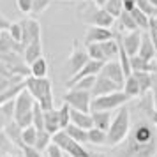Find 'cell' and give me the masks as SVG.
<instances>
[{
	"instance_id": "cell-1",
	"label": "cell",
	"mask_w": 157,
	"mask_h": 157,
	"mask_svg": "<svg viewBox=\"0 0 157 157\" xmlns=\"http://www.w3.org/2000/svg\"><path fill=\"white\" fill-rule=\"evenodd\" d=\"M157 154V125L147 118H136L125 141L115 147L113 157H154Z\"/></svg>"
},
{
	"instance_id": "cell-2",
	"label": "cell",
	"mask_w": 157,
	"mask_h": 157,
	"mask_svg": "<svg viewBox=\"0 0 157 157\" xmlns=\"http://www.w3.org/2000/svg\"><path fill=\"white\" fill-rule=\"evenodd\" d=\"M25 85L30 95L36 99V102L41 106L43 111L53 109V85L50 78H25Z\"/></svg>"
},
{
	"instance_id": "cell-3",
	"label": "cell",
	"mask_w": 157,
	"mask_h": 157,
	"mask_svg": "<svg viewBox=\"0 0 157 157\" xmlns=\"http://www.w3.org/2000/svg\"><path fill=\"white\" fill-rule=\"evenodd\" d=\"M131 108L122 106L117 115H115L113 122H111V127L108 131V147H118L125 141V138L131 132Z\"/></svg>"
},
{
	"instance_id": "cell-4",
	"label": "cell",
	"mask_w": 157,
	"mask_h": 157,
	"mask_svg": "<svg viewBox=\"0 0 157 157\" xmlns=\"http://www.w3.org/2000/svg\"><path fill=\"white\" fill-rule=\"evenodd\" d=\"M78 18L83 23H86L88 27H104V29H111V25H115V18L111 14H108V11L104 7H101L94 2H88L86 6L78 9Z\"/></svg>"
},
{
	"instance_id": "cell-5",
	"label": "cell",
	"mask_w": 157,
	"mask_h": 157,
	"mask_svg": "<svg viewBox=\"0 0 157 157\" xmlns=\"http://www.w3.org/2000/svg\"><path fill=\"white\" fill-rule=\"evenodd\" d=\"M14 120L20 127L27 129L34 122V108H36V99L30 95L29 90H23L14 101Z\"/></svg>"
},
{
	"instance_id": "cell-6",
	"label": "cell",
	"mask_w": 157,
	"mask_h": 157,
	"mask_svg": "<svg viewBox=\"0 0 157 157\" xmlns=\"http://www.w3.org/2000/svg\"><path fill=\"white\" fill-rule=\"evenodd\" d=\"M53 145H57L58 148L62 150L64 154H67L69 157H90V154H92L81 143L69 138V134L65 131H60V132H57L53 136Z\"/></svg>"
},
{
	"instance_id": "cell-7",
	"label": "cell",
	"mask_w": 157,
	"mask_h": 157,
	"mask_svg": "<svg viewBox=\"0 0 157 157\" xmlns=\"http://www.w3.org/2000/svg\"><path fill=\"white\" fill-rule=\"evenodd\" d=\"M127 101H131V99L124 94V90L108 94V95H101V97H94L92 111H113V109H120L122 106H125Z\"/></svg>"
},
{
	"instance_id": "cell-8",
	"label": "cell",
	"mask_w": 157,
	"mask_h": 157,
	"mask_svg": "<svg viewBox=\"0 0 157 157\" xmlns=\"http://www.w3.org/2000/svg\"><path fill=\"white\" fill-rule=\"evenodd\" d=\"M92 92H83V90H67L62 95V101L69 104L72 109H78L83 113H92Z\"/></svg>"
},
{
	"instance_id": "cell-9",
	"label": "cell",
	"mask_w": 157,
	"mask_h": 157,
	"mask_svg": "<svg viewBox=\"0 0 157 157\" xmlns=\"http://www.w3.org/2000/svg\"><path fill=\"white\" fill-rule=\"evenodd\" d=\"M90 62V57H88V53H86V48L85 46H81L78 41H74L72 43V51L69 58H67V62H65V67H67V71H69V76H76L86 64Z\"/></svg>"
},
{
	"instance_id": "cell-10",
	"label": "cell",
	"mask_w": 157,
	"mask_h": 157,
	"mask_svg": "<svg viewBox=\"0 0 157 157\" xmlns=\"http://www.w3.org/2000/svg\"><path fill=\"white\" fill-rule=\"evenodd\" d=\"M120 46L125 50L129 57H136L138 51H140V46H141L143 41V32L141 30H136V32H127V34H118L117 36Z\"/></svg>"
},
{
	"instance_id": "cell-11",
	"label": "cell",
	"mask_w": 157,
	"mask_h": 157,
	"mask_svg": "<svg viewBox=\"0 0 157 157\" xmlns=\"http://www.w3.org/2000/svg\"><path fill=\"white\" fill-rule=\"evenodd\" d=\"M21 29H23V39H21V46H29L30 43H34L37 39H41V25L37 20L34 18H25L21 20Z\"/></svg>"
},
{
	"instance_id": "cell-12",
	"label": "cell",
	"mask_w": 157,
	"mask_h": 157,
	"mask_svg": "<svg viewBox=\"0 0 157 157\" xmlns=\"http://www.w3.org/2000/svg\"><path fill=\"white\" fill-rule=\"evenodd\" d=\"M136 109H140L143 118H147L148 122H152L154 125H157V108L154 104V97H152V92L145 94L140 97V101L136 102Z\"/></svg>"
},
{
	"instance_id": "cell-13",
	"label": "cell",
	"mask_w": 157,
	"mask_h": 157,
	"mask_svg": "<svg viewBox=\"0 0 157 157\" xmlns=\"http://www.w3.org/2000/svg\"><path fill=\"white\" fill-rule=\"evenodd\" d=\"M109 39H115V32L111 29H104V27H88L85 32V39L83 44H94V43H106Z\"/></svg>"
},
{
	"instance_id": "cell-14",
	"label": "cell",
	"mask_w": 157,
	"mask_h": 157,
	"mask_svg": "<svg viewBox=\"0 0 157 157\" xmlns=\"http://www.w3.org/2000/svg\"><path fill=\"white\" fill-rule=\"evenodd\" d=\"M102 67H104V62L90 60V62H88V64H86L85 67H83L78 74H76V76H72V78H69L67 81H65V86H67V88H72V86L79 81V79L88 78V76H99L101 71H102Z\"/></svg>"
},
{
	"instance_id": "cell-15",
	"label": "cell",
	"mask_w": 157,
	"mask_h": 157,
	"mask_svg": "<svg viewBox=\"0 0 157 157\" xmlns=\"http://www.w3.org/2000/svg\"><path fill=\"white\" fill-rule=\"evenodd\" d=\"M101 76L111 79V81H115L117 85H120L124 88L125 74H124V69H122V65L118 60H109V62H106L104 67H102V71H101Z\"/></svg>"
},
{
	"instance_id": "cell-16",
	"label": "cell",
	"mask_w": 157,
	"mask_h": 157,
	"mask_svg": "<svg viewBox=\"0 0 157 157\" xmlns=\"http://www.w3.org/2000/svg\"><path fill=\"white\" fill-rule=\"evenodd\" d=\"M120 90H124L120 85H117L115 81H111V79H108L99 74L97 79H95V85L92 88V97H101V95H108V94L120 92Z\"/></svg>"
},
{
	"instance_id": "cell-17",
	"label": "cell",
	"mask_w": 157,
	"mask_h": 157,
	"mask_svg": "<svg viewBox=\"0 0 157 157\" xmlns=\"http://www.w3.org/2000/svg\"><path fill=\"white\" fill-rule=\"evenodd\" d=\"M41 57H43V43H41V39H37V41H34V43H30L29 46L23 48V62L25 64L32 65Z\"/></svg>"
},
{
	"instance_id": "cell-18",
	"label": "cell",
	"mask_w": 157,
	"mask_h": 157,
	"mask_svg": "<svg viewBox=\"0 0 157 157\" xmlns=\"http://www.w3.org/2000/svg\"><path fill=\"white\" fill-rule=\"evenodd\" d=\"M115 25H117V29H118V32L120 34H127V32H136L138 29V25H136L134 18H132V14L129 13V11H124L117 20H115Z\"/></svg>"
},
{
	"instance_id": "cell-19",
	"label": "cell",
	"mask_w": 157,
	"mask_h": 157,
	"mask_svg": "<svg viewBox=\"0 0 157 157\" xmlns=\"http://www.w3.org/2000/svg\"><path fill=\"white\" fill-rule=\"evenodd\" d=\"M44 131H48L51 136H55L57 132L62 131L60 127V117H58V109H50L44 111Z\"/></svg>"
},
{
	"instance_id": "cell-20",
	"label": "cell",
	"mask_w": 157,
	"mask_h": 157,
	"mask_svg": "<svg viewBox=\"0 0 157 157\" xmlns=\"http://www.w3.org/2000/svg\"><path fill=\"white\" fill-rule=\"evenodd\" d=\"M71 124H74L76 127L85 129V131H90L94 127V117L92 113H83V111L71 108Z\"/></svg>"
},
{
	"instance_id": "cell-21",
	"label": "cell",
	"mask_w": 157,
	"mask_h": 157,
	"mask_svg": "<svg viewBox=\"0 0 157 157\" xmlns=\"http://www.w3.org/2000/svg\"><path fill=\"white\" fill-rule=\"evenodd\" d=\"M138 55L141 58H145V60H148V62L157 60V51H155V48H154V43H152V39H150L148 32L143 34V41H141V46H140Z\"/></svg>"
},
{
	"instance_id": "cell-22",
	"label": "cell",
	"mask_w": 157,
	"mask_h": 157,
	"mask_svg": "<svg viewBox=\"0 0 157 157\" xmlns=\"http://www.w3.org/2000/svg\"><path fill=\"white\" fill-rule=\"evenodd\" d=\"M4 132H6V136L14 143L18 148H23V147H25V145H23V127H20V125L16 124V120L7 124L6 129H4Z\"/></svg>"
},
{
	"instance_id": "cell-23",
	"label": "cell",
	"mask_w": 157,
	"mask_h": 157,
	"mask_svg": "<svg viewBox=\"0 0 157 157\" xmlns=\"http://www.w3.org/2000/svg\"><path fill=\"white\" fill-rule=\"evenodd\" d=\"M92 117H94V127L101 129L104 132L109 131L111 122L115 118V117H111V111H92Z\"/></svg>"
},
{
	"instance_id": "cell-24",
	"label": "cell",
	"mask_w": 157,
	"mask_h": 157,
	"mask_svg": "<svg viewBox=\"0 0 157 157\" xmlns=\"http://www.w3.org/2000/svg\"><path fill=\"white\" fill-rule=\"evenodd\" d=\"M14 108H16L14 101H9V102L0 106V132L6 129L7 124L14 120Z\"/></svg>"
},
{
	"instance_id": "cell-25",
	"label": "cell",
	"mask_w": 157,
	"mask_h": 157,
	"mask_svg": "<svg viewBox=\"0 0 157 157\" xmlns=\"http://www.w3.org/2000/svg\"><path fill=\"white\" fill-rule=\"evenodd\" d=\"M124 94L127 95L129 99L141 97V86H140V83H138V79L134 78V74H131L129 78H125V83H124Z\"/></svg>"
},
{
	"instance_id": "cell-26",
	"label": "cell",
	"mask_w": 157,
	"mask_h": 157,
	"mask_svg": "<svg viewBox=\"0 0 157 157\" xmlns=\"http://www.w3.org/2000/svg\"><path fill=\"white\" fill-rule=\"evenodd\" d=\"M132 74L141 86V95L152 92V86H154V74L152 72H132Z\"/></svg>"
},
{
	"instance_id": "cell-27",
	"label": "cell",
	"mask_w": 157,
	"mask_h": 157,
	"mask_svg": "<svg viewBox=\"0 0 157 157\" xmlns=\"http://www.w3.org/2000/svg\"><path fill=\"white\" fill-rule=\"evenodd\" d=\"M30 76H34V78H48V62H46L44 57H41L39 60H36L30 65Z\"/></svg>"
},
{
	"instance_id": "cell-28",
	"label": "cell",
	"mask_w": 157,
	"mask_h": 157,
	"mask_svg": "<svg viewBox=\"0 0 157 157\" xmlns=\"http://www.w3.org/2000/svg\"><path fill=\"white\" fill-rule=\"evenodd\" d=\"M65 132L69 134V138H72L74 141L81 143V145L88 143V131H85V129H81V127H76L74 124H71L69 127L65 129Z\"/></svg>"
},
{
	"instance_id": "cell-29",
	"label": "cell",
	"mask_w": 157,
	"mask_h": 157,
	"mask_svg": "<svg viewBox=\"0 0 157 157\" xmlns=\"http://www.w3.org/2000/svg\"><path fill=\"white\" fill-rule=\"evenodd\" d=\"M85 48H86V53H88L90 60H97V62H104V64H106V55H104V51H102L101 43L86 44Z\"/></svg>"
},
{
	"instance_id": "cell-30",
	"label": "cell",
	"mask_w": 157,
	"mask_h": 157,
	"mask_svg": "<svg viewBox=\"0 0 157 157\" xmlns=\"http://www.w3.org/2000/svg\"><path fill=\"white\" fill-rule=\"evenodd\" d=\"M102 7H104V11H108V14L113 16L115 20L125 11V7H124V0H108Z\"/></svg>"
},
{
	"instance_id": "cell-31",
	"label": "cell",
	"mask_w": 157,
	"mask_h": 157,
	"mask_svg": "<svg viewBox=\"0 0 157 157\" xmlns=\"http://www.w3.org/2000/svg\"><path fill=\"white\" fill-rule=\"evenodd\" d=\"M88 143L92 145H108V132L101 131L97 127H92L88 131Z\"/></svg>"
},
{
	"instance_id": "cell-32",
	"label": "cell",
	"mask_w": 157,
	"mask_h": 157,
	"mask_svg": "<svg viewBox=\"0 0 157 157\" xmlns=\"http://www.w3.org/2000/svg\"><path fill=\"white\" fill-rule=\"evenodd\" d=\"M53 145V136L48 132V131H41L39 134H37V141H36V148L39 152H44V150H48Z\"/></svg>"
},
{
	"instance_id": "cell-33",
	"label": "cell",
	"mask_w": 157,
	"mask_h": 157,
	"mask_svg": "<svg viewBox=\"0 0 157 157\" xmlns=\"http://www.w3.org/2000/svg\"><path fill=\"white\" fill-rule=\"evenodd\" d=\"M131 14H132V18H134V21H136V25H138V29L140 30H148V27H150V18L145 13H141L140 9L136 7L134 11H131Z\"/></svg>"
},
{
	"instance_id": "cell-34",
	"label": "cell",
	"mask_w": 157,
	"mask_h": 157,
	"mask_svg": "<svg viewBox=\"0 0 157 157\" xmlns=\"http://www.w3.org/2000/svg\"><path fill=\"white\" fill-rule=\"evenodd\" d=\"M58 117H60V127H62V131H65L71 125V106L64 102L58 108Z\"/></svg>"
},
{
	"instance_id": "cell-35",
	"label": "cell",
	"mask_w": 157,
	"mask_h": 157,
	"mask_svg": "<svg viewBox=\"0 0 157 157\" xmlns=\"http://www.w3.org/2000/svg\"><path fill=\"white\" fill-rule=\"evenodd\" d=\"M14 143L11 141V140H9L7 136H6V132H4V131H2V132H0V155H11V154H13V152H14Z\"/></svg>"
},
{
	"instance_id": "cell-36",
	"label": "cell",
	"mask_w": 157,
	"mask_h": 157,
	"mask_svg": "<svg viewBox=\"0 0 157 157\" xmlns=\"http://www.w3.org/2000/svg\"><path fill=\"white\" fill-rule=\"evenodd\" d=\"M37 134H39V131H37L34 125L23 129V145H25V147H36Z\"/></svg>"
},
{
	"instance_id": "cell-37",
	"label": "cell",
	"mask_w": 157,
	"mask_h": 157,
	"mask_svg": "<svg viewBox=\"0 0 157 157\" xmlns=\"http://www.w3.org/2000/svg\"><path fill=\"white\" fill-rule=\"evenodd\" d=\"M136 7L140 9L141 13H145V14L148 16L150 20H154V18H157V7L154 6V4H150L148 0H138Z\"/></svg>"
},
{
	"instance_id": "cell-38",
	"label": "cell",
	"mask_w": 157,
	"mask_h": 157,
	"mask_svg": "<svg viewBox=\"0 0 157 157\" xmlns=\"http://www.w3.org/2000/svg\"><path fill=\"white\" fill-rule=\"evenodd\" d=\"M95 79H97V76H88V78H83V79H79L72 88H74V90H83V92H92L94 85H95ZM69 90H71V88H69Z\"/></svg>"
},
{
	"instance_id": "cell-39",
	"label": "cell",
	"mask_w": 157,
	"mask_h": 157,
	"mask_svg": "<svg viewBox=\"0 0 157 157\" xmlns=\"http://www.w3.org/2000/svg\"><path fill=\"white\" fill-rule=\"evenodd\" d=\"M32 125L41 132L44 131V111L41 109V106L36 102V108H34V122H32Z\"/></svg>"
},
{
	"instance_id": "cell-40",
	"label": "cell",
	"mask_w": 157,
	"mask_h": 157,
	"mask_svg": "<svg viewBox=\"0 0 157 157\" xmlns=\"http://www.w3.org/2000/svg\"><path fill=\"white\" fill-rule=\"evenodd\" d=\"M9 36L14 39L18 44H21V39H23V29H21V23L20 21H14L11 23V27H9Z\"/></svg>"
},
{
	"instance_id": "cell-41",
	"label": "cell",
	"mask_w": 157,
	"mask_h": 157,
	"mask_svg": "<svg viewBox=\"0 0 157 157\" xmlns=\"http://www.w3.org/2000/svg\"><path fill=\"white\" fill-rule=\"evenodd\" d=\"M51 0H32V13L34 14H41L50 7Z\"/></svg>"
},
{
	"instance_id": "cell-42",
	"label": "cell",
	"mask_w": 157,
	"mask_h": 157,
	"mask_svg": "<svg viewBox=\"0 0 157 157\" xmlns=\"http://www.w3.org/2000/svg\"><path fill=\"white\" fill-rule=\"evenodd\" d=\"M148 36H150V39H152V43H154V48H155V51H157V23L154 21V20H150V27H148Z\"/></svg>"
},
{
	"instance_id": "cell-43",
	"label": "cell",
	"mask_w": 157,
	"mask_h": 157,
	"mask_svg": "<svg viewBox=\"0 0 157 157\" xmlns=\"http://www.w3.org/2000/svg\"><path fill=\"white\" fill-rule=\"evenodd\" d=\"M21 154L23 157H43V152H39L36 147H23Z\"/></svg>"
},
{
	"instance_id": "cell-44",
	"label": "cell",
	"mask_w": 157,
	"mask_h": 157,
	"mask_svg": "<svg viewBox=\"0 0 157 157\" xmlns=\"http://www.w3.org/2000/svg\"><path fill=\"white\" fill-rule=\"evenodd\" d=\"M46 154H48V157H65V154L58 148L57 145H51L50 148L46 150Z\"/></svg>"
},
{
	"instance_id": "cell-45",
	"label": "cell",
	"mask_w": 157,
	"mask_h": 157,
	"mask_svg": "<svg viewBox=\"0 0 157 157\" xmlns=\"http://www.w3.org/2000/svg\"><path fill=\"white\" fill-rule=\"evenodd\" d=\"M136 4H138V0H124V7H125V11H134L136 9Z\"/></svg>"
},
{
	"instance_id": "cell-46",
	"label": "cell",
	"mask_w": 157,
	"mask_h": 157,
	"mask_svg": "<svg viewBox=\"0 0 157 157\" xmlns=\"http://www.w3.org/2000/svg\"><path fill=\"white\" fill-rule=\"evenodd\" d=\"M152 97H154V104L157 108V74H154V86H152Z\"/></svg>"
},
{
	"instance_id": "cell-47",
	"label": "cell",
	"mask_w": 157,
	"mask_h": 157,
	"mask_svg": "<svg viewBox=\"0 0 157 157\" xmlns=\"http://www.w3.org/2000/svg\"><path fill=\"white\" fill-rule=\"evenodd\" d=\"M90 157H108V154H102V152H92Z\"/></svg>"
},
{
	"instance_id": "cell-48",
	"label": "cell",
	"mask_w": 157,
	"mask_h": 157,
	"mask_svg": "<svg viewBox=\"0 0 157 157\" xmlns=\"http://www.w3.org/2000/svg\"><path fill=\"white\" fill-rule=\"evenodd\" d=\"M94 4H97V6H101V7H102V6H104V4H106L108 0H92Z\"/></svg>"
},
{
	"instance_id": "cell-49",
	"label": "cell",
	"mask_w": 157,
	"mask_h": 157,
	"mask_svg": "<svg viewBox=\"0 0 157 157\" xmlns=\"http://www.w3.org/2000/svg\"><path fill=\"white\" fill-rule=\"evenodd\" d=\"M148 2H150V4H154V6L157 7V0H148Z\"/></svg>"
},
{
	"instance_id": "cell-50",
	"label": "cell",
	"mask_w": 157,
	"mask_h": 157,
	"mask_svg": "<svg viewBox=\"0 0 157 157\" xmlns=\"http://www.w3.org/2000/svg\"><path fill=\"white\" fill-rule=\"evenodd\" d=\"M154 21H155V23H157V18H154Z\"/></svg>"
},
{
	"instance_id": "cell-51",
	"label": "cell",
	"mask_w": 157,
	"mask_h": 157,
	"mask_svg": "<svg viewBox=\"0 0 157 157\" xmlns=\"http://www.w3.org/2000/svg\"><path fill=\"white\" fill-rule=\"evenodd\" d=\"M85 2H92V0H85Z\"/></svg>"
},
{
	"instance_id": "cell-52",
	"label": "cell",
	"mask_w": 157,
	"mask_h": 157,
	"mask_svg": "<svg viewBox=\"0 0 157 157\" xmlns=\"http://www.w3.org/2000/svg\"><path fill=\"white\" fill-rule=\"evenodd\" d=\"M155 62H157V60H155Z\"/></svg>"
}]
</instances>
